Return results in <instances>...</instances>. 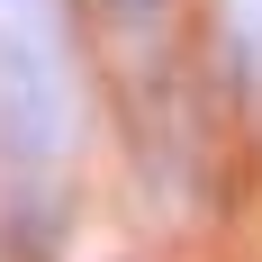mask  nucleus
<instances>
[{
	"mask_svg": "<svg viewBox=\"0 0 262 262\" xmlns=\"http://www.w3.org/2000/svg\"><path fill=\"white\" fill-rule=\"evenodd\" d=\"M73 136V73L46 0H0V154L54 172Z\"/></svg>",
	"mask_w": 262,
	"mask_h": 262,
	"instance_id": "1",
	"label": "nucleus"
},
{
	"mask_svg": "<svg viewBox=\"0 0 262 262\" xmlns=\"http://www.w3.org/2000/svg\"><path fill=\"white\" fill-rule=\"evenodd\" d=\"M91 9H100L108 27H127V36H145V27H163V18H172V0H91Z\"/></svg>",
	"mask_w": 262,
	"mask_h": 262,
	"instance_id": "2",
	"label": "nucleus"
}]
</instances>
